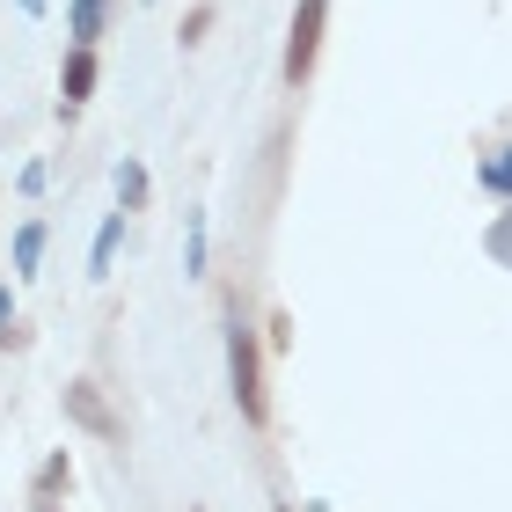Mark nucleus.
Here are the masks:
<instances>
[{"mask_svg": "<svg viewBox=\"0 0 512 512\" xmlns=\"http://www.w3.org/2000/svg\"><path fill=\"white\" fill-rule=\"evenodd\" d=\"M227 374H235V403H242V417H249V425H264V417H271V403H264V366H256V344H249L242 322L227 330Z\"/></svg>", "mask_w": 512, "mask_h": 512, "instance_id": "obj_1", "label": "nucleus"}, {"mask_svg": "<svg viewBox=\"0 0 512 512\" xmlns=\"http://www.w3.org/2000/svg\"><path fill=\"white\" fill-rule=\"evenodd\" d=\"M322 15H330V0H300V15H293V37H286V81H293V88L315 74V52H322Z\"/></svg>", "mask_w": 512, "mask_h": 512, "instance_id": "obj_2", "label": "nucleus"}, {"mask_svg": "<svg viewBox=\"0 0 512 512\" xmlns=\"http://www.w3.org/2000/svg\"><path fill=\"white\" fill-rule=\"evenodd\" d=\"M66 417H74L81 432H96V439H125L118 410L103 403V388H96V381H66Z\"/></svg>", "mask_w": 512, "mask_h": 512, "instance_id": "obj_3", "label": "nucleus"}, {"mask_svg": "<svg viewBox=\"0 0 512 512\" xmlns=\"http://www.w3.org/2000/svg\"><path fill=\"white\" fill-rule=\"evenodd\" d=\"M59 88H66V103H88V88H96V52H88V44H74V59H66Z\"/></svg>", "mask_w": 512, "mask_h": 512, "instance_id": "obj_4", "label": "nucleus"}, {"mask_svg": "<svg viewBox=\"0 0 512 512\" xmlns=\"http://www.w3.org/2000/svg\"><path fill=\"white\" fill-rule=\"evenodd\" d=\"M103 15H110V0H74V44H96Z\"/></svg>", "mask_w": 512, "mask_h": 512, "instance_id": "obj_5", "label": "nucleus"}, {"mask_svg": "<svg viewBox=\"0 0 512 512\" xmlns=\"http://www.w3.org/2000/svg\"><path fill=\"white\" fill-rule=\"evenodd\" d=\"M37 256H44V227L30 220V227L15 235V264H22V271H37Z\"/></svg>", "mask_w": 512, "mask_h": 512, "instance_id": "obj_6", "label": "nucleus"}, {"mask_svg": "<svg viewBox=\"0 0 512 512\" xmlns=\"http://www.w3.org/2000/svg\"><path fill=\"white\" fill-rule=\"evenodd\" d=\"M483 183H491V191H512V147L498 161H483Z\"/></svg>", "mask_w": 512, "mask_h": 512, "instance_id": "obj_7", "label": "nucleus"}, {"mask_svg": "<svg viewBox=\"0 0 512 512\" xmlns=\"http://www.w3.org/2000/svg\"><path fill=\"white\" fill-rule=\"evenodd\" d=\"M118 191H125V205H139V198H147V176H139V169H132V161H125V169H118Z\"/></svg>", "mask_w": 512, "mask_h": 512, "instance_id": "obj_8", "label": "nucleus"}, {"mask_svg": "<svg viewBox=\"0 0 512 512\" xmlns=\"http://www.w3.org/2000/svg\"><path fill=\"white\" fill-rule=\"evenodd\" d=\"M491 256H498V264H512V213L491 227Z\"/></svg>", "mask_w": 512, "mask_h": 512, "instance_id": "obj_9", "label": "nucleus"}, {"mask_svg": "<svg viewBox=\"0 0 512 512\" xmlns=\"http://www.w3.org/2000/svg\"><path fill=\"white\" fill-rule=\"evenodd\" d=\"M118 227H125V220H110L103 235H96V271H110V249H118Z\"/></svg>", "mask_w": 512, "mask_h": 512, "instance_id": "obj_10", "label": "nucleus"}, {"mask_svg": "<svg viewBox=\"0 0 512 512\" xmlns=\"http://www.w3.org/2000/svg\"><path fill=\"white\" fill-rule=\"evenodd\" d=\"M8 315H15V308H8V286H0V344H8Z\"/></svg>", "mask_w": 512, "mask_h": 512, "instance_id": "obj_11", "label": "nucleus"}]
</instances>
